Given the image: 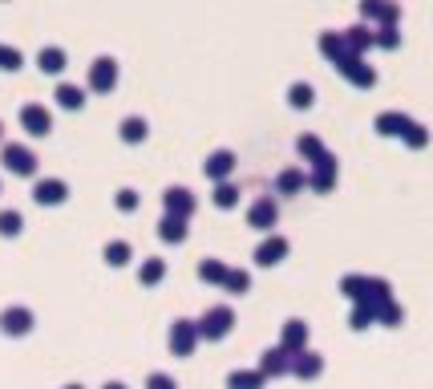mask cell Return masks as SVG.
I'll return each mask as SVG.
<instances>
[{"instance_id":"5b68a950","label":"cell","mask_w":433,"mask_h":389,"mask_svg":"<svg viewBox=\"0 0 433 389\" xmlns=\"http://www.w3.org/2000/svg\"><path fill=\"white\" fill-rule=\"evenodd\" d=\"M61 101H65V106H77L81 98H77V89H61Z\"/></svg>"},{"instance_id":"7a4b0ae2","label":"cell","mask_w":433,"mask_h":389,"mask_svg":"<svg viewBox=\"0 0 433 389\" xmlns=\"http://www.w3.org/2000/svg\"><path fill=\"white\" fill-rule=\"evenodd\" d=\"M41 65H45V69H61V53H41Z\"/></svg>"},{"instance_id":"6da1fadb","label":"cell","mask_w":433,"mask_h":389,"mask_svg":"<svg viewBox=\"0 0 433 389\" xmlns=\"http://www.w3.org/2000/svg\"><path fill=\"white\" fill-rule=\"evenodd\" d=\"M25 122H29V126H33V130H37V134H41L49 118H45V113H41V110H25Z\"/></svg>"},{"instance_id":"277c9868","label":"cell","mask_w":433,"mask_h":389,"mask_svg":"<svg viewBox=\"0 0 433 389\" xmlns=\"http://www.w3.org/2000/svg\"><path fill=\"white\" fill-rule=\"evenodd\" d=\"M9 163H16V166H21V171H25V166H29V158H25V154H21V151H9Z\"/></svg>"},{"instance_id":"3957f363","label":"cell","mask_w":433,"mask_h":389,"mask_svg":"<svg viewBox=\"0 0 433 389\" xmlns=\"http://www.w3.org/2000/svg\"><path fill=\"white\" fill-rule=\"evenodd\" d=\"M16 61H21V57H16L13 49H0V65H4V69H16Z\"/></svg>"}]
</instances>
